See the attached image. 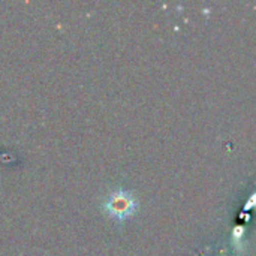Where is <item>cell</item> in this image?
<instances>
[{
	"label": "cell",
	"mask_w": 256,
	"mask_h": 256,
	"mask_svg": "<svg viewBox=\"0 0 256 256\" xmlns=\"http://www.w3.org/2000/svg\"><path fill=\"white\" fill-rule=\"evenodd\" d=\"M136 206H138V202H136L135 196L130 192H126L123 189H117V190L110 192L104 201L105 213L111 219H116L118 222L129 219L135 213Z\"/></svg>",
	"instance_id": "1"
}]
</instances>
